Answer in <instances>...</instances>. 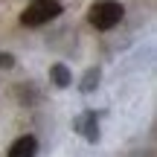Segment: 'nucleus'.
Listing matches in <instances>:
<instances>
[{
	"instance_id": "1",
	"label": "nucleus",
	"mask_w": 157,
	"mask_h": 157,
	"mask_svg": "<svg viewBox=\"0 0 157 157\" xmlns=\"http://www.w3.org/2000/svg\"><path fill=\"white\" fill-rule=\"evenodd\" d=\"M122 15H125V9H122V3H117V0H99V3H93L90 6V12H87V21H90V26H96V29H113L119 21H122Z\"/></svg>"
},
{
	"instance_id": "5",
	"label": "nucleus",
	"mask_w": 157,
	"mask_h": 157,
	"mask_svg": "<svg viewBox=\"0 0 157 157\" xmlns=\"http://www.w3.org/2000/svg\"><path fill=\"white\" fill-rule=\"evenodd\" d=\"M50 78H52V84L61 87V90L73 84V76H70V70L64 67V64H52V67H50Z\"/></svg>"
},
{
	"instance_id": "7",
	"label": "nucleus",
	"mask_w": 157,
	"mask_h": 157,
	"mask_svg": "<svg viewBox=\"0 0 157 157\" xmlns=\"http://www.w3.org/2000/svg\"><path fill=\"white\" fill-rule=\"evenodd\" d=\"M0 67H3V70L15 67V56H12V52H0Z\"/></svg>"
},
{
	"instance_id": "3",
	"label": "nucleus",
	"mask_w": 157,
	"mask_h": 157,
	"mask_svg": "<svg viewBox=\"0 0 157 157\" xmlns=\"http://www.w3.org/2000/svg\"><path fill=\"white\" fill-rule=\"evenodd\" d=\"M73 128H76L87 143H99V117H96V111H82V113L73 119Z\"/></svg>"
},
{
	"instance_id": "4",
	"label": "nucleus",
	"mask_w": 157,
	"mask_h": 157,
	"mask_svg": "<svg viewBox=\"0 0 157 157\" xmlns=\"http://www.w3.org/2000/svg\"><path fill=\"white\" fill-rule=\"evenodd\" d=\"M35 154H38V140H35L32 134L17 137L9 146V157H35Z\"/></svg>"
},
{
	"instance_id": "6",
	"label": "nucleus",
	"mask_w": 157,
	"mask_h": 157,
	"mask_svg": "<svg viewBox=\"0 0 157 157\" xmlns=\"http://www.w3.org/2000/svg\"><path fill=\"white\" fill-rule=\"evenodd\" d=\"M99 78H102V70H99V67H90L87 73L82 76V84H78V90H82V93H93V90L99 87Z\"/></svg>"
},
{
	"instance_id": "2",
	"label": "nucleus",
	"mask_w": 157,
	"mask_h": 157,
	"mask_svg": "<svg viewBox=\"0 0 157 157\" xmlns=\"http://www.w3.org/2000/svg\"><path fill=\"white\" fill-rule=\"evenodd\" d=\"M61 15V3L58 0H32V6L21 12V23L23 26H41V23H50Z\"/></svg>"
}]
</instances>
